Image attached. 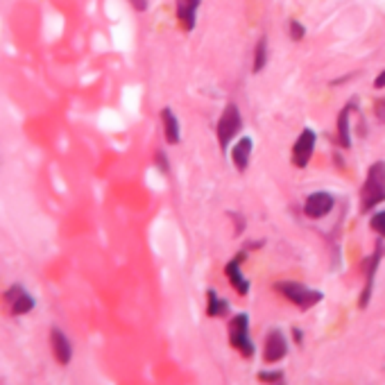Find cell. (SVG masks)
<instances>
[{
  "label": "cell",
  "mask_w": 385,
  "mask_h": 385,
  "mask_svg": "<svg viewBox=\"0 0 385 385\" xmlns=\"http://www.w3.org/2000/svg\"><path fill=\"white\" fill-rule=\"evenodd\" d=\"M360 202H363L360 204L363 211H371L376 204L385 202V161H376L369 168L363 191H360Z\"/></svg>",
  "instance_id": "obj_1"
},
{
  "label": "cell",
  "mask_w": 385,
  "mask_h": 385,
  "mask_svg": "<svg viewBox=\"0 0 385 385\" xmlns=\"http://www.w3.org/2000/svg\"><path fill=\"white\" fill-rule=\"evenodd\" d=\"M275 290L281 297H285L290 304H295L297 308H302V310L313 308V306H317L322 300H325V295H322L320 290L308 288V285H304L300 281H277Z\"/></svg>",
  "instance_id": "obj_2"
},
{
  "label": "cell",
  "mask_w": 385,
  "mask_h": 385,
  "mask_svg": "<svg viewBox=\"0 0 385 385\" xmlns=\"http://www.w3.org/2000/svg\"><path fill=\"white\" fill-rule=\"evenodd\" d=\"M243 132V114L238 105L229 102L225 109H222V116L218 120V127H216V134H218V143H220V150L222 152H229L231 143L236 141V136Z\"/></svg>",
  "instance_id": "obj_3"
},
{
  "label": "cell",
  "mask_w": 385,
  "mask_h": 385,
  "mask_svg": "<svg viewBox=\"0 0 385 385\" xmlns=\"http://www.w3.org/2000/svg\"><path fill=\"white\" fill-rule=\"evenodd\" d=\"M229 342L236 352H241L245 358H252L256 347L250 338V315L247 313H236L229 320Z\"/></svg>",
  "instance_id": "obj_4"
},
{
  "label": "cell",
  "mask_w": 385,
  "mask_h": 385,
  "mask_svg": "<svg viewBox=\"0 0 385 385\" xmlns=\"http://www.w3.org/2000/svg\"><path fill=\"white\" fill-rule=\"evenodd\" d=\"M315 143H317V134L310 130V127H304L302 134L297 136V141L292 145V164L295 168H306L310 157L315 152Z\"/></svg>",
  "instance_id": "obj_5"
},
{
  "label": "cell",
  "mask_w": 385,
  "mask_h": 385,
  "mask_svg": "<svg viewBox=\"0 0 385 385\" xmlns=\"http://www.w3.org/2000/svg\"><path fill=\"white\" fill-rule=\"evenodd\" d=\"M335 206V197L327 191H315V193H310L306 197V202H304V216L306 218H313V220H320V218H325L329 216L331 211Z\"/></svg>",
  "instance_id": "obj_6"
},
{
  "label": "cell",
  "mask_w": 385,
  "mask_h": 385,
  "mask_svg": "<svg viewBox=\"0 0 385 385\" xmlns=\"http://www.w3.org/2000/svg\"><path fill=\"white\" fill-rule=\"evenodd\" d=\"M5 300L9 302V310H11V315H26L30 313V310L34 308V297L23 288L21 283H14L11 288H7L5 292Z\"/></svg>",
  "instance_id": "obj_7"
},
{
  "label": "cell",
  "mask_w": 385,
  "mask_h": 385,
  "mask_svg": "<svg viewBox=\"0 0 385 385\" xmlns=\"http://www.w3.org/2000/svg\"><path fill=\"white\" fill-rule=\"evenodd\" d=\"M288 354V340L281 329H270V333L265 335V349H263V358L268 363H279L281 358H285Z\"/></svg>",
  "instance_id": "obj_8"
},
{
  "label": "cell",
  "mask_w": 385,
  "mask_h": 385,
  "mask_svg": "<svg viewBox=\"0 0 385 385\" xmlns=\"http://www.w3.org/2000/svg\"><path fill=\"white\" fill-rule=\"evenodd\" d=\"M243 260H245V252L236 254V258H231L229 263L225 265V275H227L229 283L233 285V290L238 292L241 297H245L247 292H250V281L245 279L243 270H241V263H243Z\"/></svg>",
  "instance_id": "obj_9"
},
{
  "label": "cell",
  "mask_w": 385,
  "mask_h": 385,
  "mask_svg": "<svg viewBox=\"0 0 385 385\" xmlns=\"http://www.w3.org/2000/svg\"><path fill=\"white\" fill-rule=\"evenodd\" d=\"M51 347H53V354L57 358V363L61 365H68L70 363V358H73V347H70V340H68V335L53 327L51 329Z\"/></svg>",
  "instance_id": "obj_10"
},
{
  "label": "cell",
  "mask_w": 385,
  "mask_h": 385,
  "mask_svg": "<svg viewBox=\"0 0 385 385\" xmlns=\"http://www.w3.org/2000/svg\"><path fill=\"white\" fill-rule=\"evenodd\" d=\"M252 150H254V141L250 139V136H243V139H238L231 145V161H233V166L238 172H245L247 166H250Z\"/></svg>",
  "instance_id": "obj_11"
},
{
  "label": "cell",
  "mask_w": 385,
  "mask_h": 385,
  "mask_svg": "<svg viewBox=\"0 0 385 385\" xmlns=\"http://www.w3.org/2000/svg\"><path fill=\"white\" fill-rule=\"evenodd\" d=\"M202 0H175V11H177V21L181 23V28L186 32H191L195 28L197 21V9H200Z\"/></svg>",
  "instance_id": "obj_12"
},
{
  "label": "cell",
  "mask_w": 385,
  "mask_h": 385,
  "mask_svg": "<svg viewBox=\"0 0 385 385\" xmlns=\"http://www.w3.org/2000/svg\"><path fill=\"white\" fill-rule=\"evenodd\" d=\"M352 107L354 105H347L340 109L338 120H335V139H338V145L349 150L352 147V125H349V116H352Z\"/></svg>",
  "instance_id": "obj_13"
},
{
  "label": "cell",
  "mask_w": 385,
  "mask_h": 385,
  "mask_svg": "<svg viewBox=\"0 0 385 385\" xmlns=\"http://www.w3.org/2000/svg\"><path fill=\"white\" fill-rule=\"evenodd\" d=\"M161 122H164L166 143L168 145H177L181 141V132H179V118L175 116V111H172L170 107L161 109Z\"/></svg>",
  "instance_id": "obj_14"
},
{
  "label": "cell",
  "mask_w": 385,
  "mask_h": 385,
  "mask_svg": "<svg viewBox=\"0 0 385 385\" xmlns=\"http://www.w3.org/2000/svg\"><path fill=\"white\" fill-rule=\"evenodd\" d=\"M381 254H383V250H381V245H379V247H376V252L371 254L369 260H367V283H365L363 295H360V308H365L367 302H369L371 285H374V272H376V265H379V260H381Z\"/></svg>",
  "instance_id": "obj_15"
},
{
  "label": "cell",
  "mask_w": 385,
  "mask_h": 385,
  "mask_svg": "<svg viewBox=\"0 0 385 385\" xmlns=\"http://www.w3.org/2000/svg\"><path fill=\"white\" fill-rule=\"evenodd\" d=\"M229 313V302L218 297L213 288L206 290V315L209 317H225Z\"/></svg>",
  "instance_id": "obj_16"
},
{
  "label": "cell",
  "mask_w": 385,
  "mask_h": 385,
  "mask_svg": "<svg viewBox=\"0 0 385 385\" xmlns=\"http://www.w3.org/2000/svg\"><path fill=\"white\" fill-rule=\"evenodd\" d=\"M268 66V39L265 36H260L256 41V48H254V64H252V73H260Z\"/></svg>",
  "instance_id": "obj_17"
},
{
  "label": "cell",
  "mask_w": 385,
  "mask_h": 385,
  "mask_svg": "<svg viewBox=\"0 0 385 385\" xmlns=\"http://www.w3.org/2000/svg\"><path fill=\"white\" fill-rule=\"evenodd\" d=\"M258 379L263 383H270V385H283L285 379H283V371H260Z\"/></svg>",
  "instance_id": "obj_18"
},
{
  "label": "cell",
  "mask_w": 385,
  "mask_h": 385,
  "mask_svg": "<svg viewBox=\"0 0 385 385\" xmlns=\"http://www.w3.org/2000/svg\"><path fill=\"white\" fill-rule=\"evenodd\" d=\"M154 164H157V168L161 172H164V175H170V159H168L166 150H157L154 152Z\"/></svg>",
  "instance_id": "obj_19"
},
{
  "label": "cell",
  "mask_w": 385,
  "mask_h": 385,
  "mask_svg": "<svg viewBox=\"0 0 385 385\" xmlns=\"http://www.w3.org/2000/svg\"><path fill=\"white\" fill-rule=\"evenodd\" d=\"M369 227L374 229L379 236H383V238H385V211H379V213H374V216H371V220H369Z\"/></svg>",
  "instance_id": "obj_20"
},
{
  "label": "cell",
  "mask_w": 385,
  "mask_h": 385,
  "mask_svg": "<svg viewBox=\"0 0 385 385\" xmlns=\"http://www.w3.org/2000/svg\"><path fill=\"white\" fill-rule=\"evenodd\" d=\"M288 32H290V39H292V41H302L304 36H306V28H304L302 23L297 21V19H292V21H290Z\"/></svg>",
  "instance_id": "obj_21"
},
{
  "label": "cell",
  "mask_w": 385,
  "mask_h": 385,
  "mask_svg": "<svg viewBox=\"0 0 385 385\" xmlns=\"http://www.w3.org/2000/svg\"><path fill=\"white\" fill-rule=\"evenodd\" d=\"M130 3L136 11H147V7H150V0H130Z\"/></svg>",
  "instance_id": "obj_22"
},
{
  "label": "cell",
  "mask_w": 385,
  "mask_h": 385,
  "mask_svg": "<svg viewBox=\"0 0 385 385\" xmlns=\"http://www.w3.org/2000/svg\"><path fill=\"white\" fill-rule=\"evenodd\" d=\"M229 218H233V222H236V233H243V229H245L243 218L238 213H229Z\"/></svg>",
  "instance_id": "obj_23"
},
{
  "label": "cell",
  "mask_w": 385,
  "mask_h": 385,
  "mask_svg": "<svg viewBox=\"0 0 385 385\" xmlns=\"http://www.w3.org/2000/svg\"><path fill=\"white\" fill-rule=\"evenodd\" d=\"M374 109H376V116H379L381 120H385V100H379Z\"/></svg>",
  "instance_id": "obj_24"
},
{
  "label": "cell",
  "mask_w": 385,
  "mask_h": 385,
  "mask_svg": "<svg viewBox=\"0 0 385 385\" xmlns=\"http://www.w3.org/2000/svg\"><path fill=\"white\" fill-rule=\"evenodd\" d=\"M374 89H385V70L379 73V78L374 80Z\"/></svg>",
  "instance_id": "obj_25"
},
{
  "label": "cell",
  "mask_w": 385,
  "mask_h": 385,
  "mask_svg": "<svg viewBox=\"0 0 385 385\" xmlns=\"http://www.w3.org/2000/svg\"><path fill=\"white\" fill-rule=\"evenodd\" d=\"M292 335H295V342H297V344H302V340H304V333L295 327V329H292Z\"/></svg>",
  "instance_id": "obj_26"
}]
</instances>
